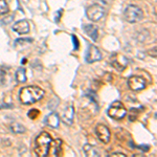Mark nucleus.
<instances>
[{
    "mask_svg": "<svg viewBox=\"0 0 157 157\" xmlns=\"http://www.w3.org/2000/svg\"><path fill=\"white\" fill-rule=\"evenodd\" d=\"M44 97V91L38 86L23 87L19 92V100L24 105H32Z\"/></svg>",
    "mask_w": 157,
    "mask_h": 157,
    "instance_id": "f257e3e1",
    "label": "nucleus"
},
{
    "mask_svg": "<svg viewBox=\"0 0 157 157\" xmlns=\"http://www.w3.org/2000/svg\"><path fill=\"white\" fill-rule=\"evenodd\" d=\"M52 136L47 132H42L37 136L35 139L34 151L37 156L44 157L47 156L49 153V146L52 143Z\"/></svg>",
    "mask_w": 157,
    "mask_h": 157,
    "instance_id": "f03ea898",
    "label": "nucleus"
},
{
    "mask_svg": "<svg viewBox=\"0 0 157 157\" xmlns=\"http://www.w3.org/2000/svg\"><path fill=\"white\" fill-rule=\"evenodd\" d=\"M124 16L129 23H137L144 18V12L137 6L130 4L124 11Z\"/></svg>",
    "mask_w": 157,
    "mask_h": 157,
    "instance_id": "7ed1b4c3",
    "label": "nucleus"
},
{
    "mask_svg": "<svg viewBox=\"0 0 157 157\" xmlns=\"http://www.w3.org/2000/svg\"><path fill=\"white\" fill-rule=\"evenodd\" d=\"M127 114V109L124 106L123 103H121L120 101H115L111 104V106L108 109V115L113 120H123Z\"/></svg>",
    "mask_w": 157,
    "mask_h": 157,
    "instance_id": "20e7f679",
    "label": "nucleus"
},
{
    "mask_svg": "<svg viewBox=\"0 0 157 157\" xmlns=\"http://www.w3.org/2000/svg\"><path fill=\"white\" fill-rule=\"evenodd\" d=\"M106 14V10L101 4H92L89 6L86 10V16L87 18L93 22H98L104 18Z\"/></svg>",
    "mask_w": 157,
    "mask_h": 157,
    "instance_id": "39448f33",
    "label": "nucleus"
},
{
    "mask_svg": "<svg viewBox=\"0 0 157 157\" xmlns=\"http://www.w3.org/2000/svg\"><path fill=\"white\" fill-rule=\"evenodd\" d=\"M128 86L132 91H140L145 89L146 80L140 75H132L128 78Z\"/></svg>",
    "mask_w": 157,
    "mask_h": 157,
    "instance_id": "423d86ee",
    "label": "nucleus"
},
{
    "mask_svg": "<svg viewBox=\"0 0 157 157\" xmlns=\"http://www.w3.org/2000/svg\"><path fill=\"white\" fill-rule=\"evenodd\" d=\"M110 62H111V65H112V66L114 67L115 69H117V70H120V71H121V70H124L126 67H127L129 61H128L127 58L125 57V56L115 54V55L111 56Z\"/></svg>",
    "mask_w": 157,
    "mask_h": 157,
    "instance_id": "0eeeda50",
    "label": "nucleus"
},
{
    "mask_svg": "<svg viewBox=\"0 0 157 157\" xmlns=\"http://www.w3.org/2000/svg\"><path fill=\"white\" fill-rule=\"evenodd\" d=\"M95 134H97L98 138L100 139V141H102L103 144H108L110 141L111 133L107 126L103 125V124H98L95 127Z\"/></svg>",
    "mask_w": 157,
    "mask_h": 157,
    "instance_id": "6e6552de",
    "label": "nucleus"
},
{
    "mask_svg": "<svg viewBox=\"0 0 157 157\" xmlns=\"http://www.w3.org/2000/svg\"><path fill=\"white\" fill-rule=\"evenodd\" d=\"M103 59V55L102 52L98 50V48L94 45H90L87 49V52H86V57L85 60L87 63H94L98 62V61H101Z\"/></svg>",
    "mask_w": 157,
    "mask_h": 157,
    "instance_id": "1a4fd4ad",
    "label": "nucleus"
},
{
    "mask_svg": "<svg viewBox=\"0 0 157 157\" xmlns=\"http://www.w3.org/2000/svg\"><path fill=\"white\" fill-rule=\"evenodd\" d=\"M12 29L19 35H24L29 32V23L27 20H19L12 26Z\"/></svg>",
    "mask_w": 157,
    "mask_h": 157,
    "instance_id": "9d476101",
    "label": "nucleus"
},
{
    "mask_svg": "<svg viewBox=\"0 0 157 157\" xmlns=\"http://www.w3.org/2000/svg\"><path fill=\"white\" fill-rule=\"evenodd\" d=\"M73 117H75V108L72 105H69L63 111L62 115H61V120L66 125H71L73 123Z\"/></svg>",
    "mask_w": 157,
    "mask_h": 157,
    "instance_id": "9b49d317",
    "label": "nucleus"
},
{
    "mask_svg": "<svg viewBox=\"0 0 157 157\" xmlns=\"http://www.w3.org/2000/svg\"><path fill=\"white\" fill-rule=\"evenodd\" d=\"M45 124L50 128H58L60 125V117L57 113L52 112L46 116L45 118Z\"/></svg>",
    "mask_w": 157,
    "mask_h": 157,
    "instance_id": "f8f14e48",
    "label": "nucleus"
},
{
    "mask_svg": "<svg viewBox=\"0 0 157 157\" xmlns=\"http://www.w3.org/2000/svg\"><path fill=\"white\" fill-rule=\"evenodd\" d=\"M84 30L86 34L89 36L93 41H97L98 37V29L92 24H87L84 26Z\"/></svg>",
    "mask_w": 157,
    "mask_h": 157,
    "instance_id": "ddd939ff",
    "label": "nucleus"
},
{
    "mask_svg": "<svg viewBox=\"0 0 157 157\" xmlns=\"http://www.w3.org/2000/svg\"><path fill=\"white\" fill-rule=\"evenodd\" d=\"M84 153L86 154V156H89V157L101 156L100 150H98L97 147H94L92 145H85L84 146Z\"/></svg>",
    "mask_w": 157,
    "mask_h": 157,
    "instance_id": "4468645a",
    "label": "nucleus"
},
{
    "mask_svg": "<svg viewBox=\"0 0 157 157\" xmlns=\"http://www.w3.org/2000/svg\"><path fill=\"white\" fill-rule=\"evenodd\" d=\"M61 146H62V140L59 138L55 139V140H52L50 143L49 148H52V154L54 156H58L61 152Z\"/></svg>",
    "mask_w": 157,
    "mask_h": 157,
    "instance_id": "2eb2a0df",
    "label": "nucleus"
},
{
    "mask_svg": "<svg viewBox=\"0 0 157 157\" xmlns=\"http://www.w3.org/2000/svg\"><path fill=\"white\" fill-rule=\"evenodd\" d=\"M10 128H11L12 132H14L16 134H23L25 133V131H26V128H25L23 125H21L20 123H17V121H13L11 124V126H10Z\"/></svg>",
    "mask_w": 157,
    "mask_h": 157,
    "instance_id": "dca6fc26",
    "label": "nucleus"
},
{
    "mask_svg": "<svg viewBox=\"0 0 157 157\" xmlns=\"http://www.w3.org/2000/svg\"><path fill=\"white\" fill-rule=\"evenodd\" d=\"M16 80L18 83H24L26 82V71L23 67H20L16 71Z\"/></svg>",
    "mask_w": 157,
    "mask_h": 157,
    "instance_id": "f3484780",
    "label": "nucleus"
},
{
    "mask_svg": "<svg viewBox=\"0 0 157 157\" xmlns=\"http://www.w3.org/2000/svg\"><path fill=\"white\" fill-rule=\"evenodd\" d=\"M10 7L7 6V0H0V15L7 14Z\"/></svg>",
    "mask_w": 157,
    "mask_h": 157,
    "instance_id": "a211bd4d",
    "label": "nucleus"
},
{
    "mask_svg": "<svg viewBox=\"0 0 157 157\" xmlns=\"http://www.w3.org/2000/svg\"><path fill=\"white\" fill-rule=\"evenodd\" d=\"M38 115H39V111L36 110V109H32V110H30L29 112V117L32 118V120L36 118Z\"/></svg>",
    "mask_w": 157,
    "mask_h": 157,
    "instance_id": "6ab92c4d",
    "label": "nucleus"
},
{
    "mask_svg": "<svg viewBox=\"0 0 157 157\" xmlns=\"http://www.w3.org/2000/svg\"><path fill=\"white\" fill-rule=\"evenodd\" d=\"M71 37H72V42H73V49L77 50V49H78V41L75 35H72Z\"/></svg>",
    "mask_w": 157,
    "mask_h": 157,
    "instance_id": "aec40b11",
    "label": "nucleus"
},
{
    "mask_svg": "<svg viewBox=\"0 0 157 157\" xmlns=\"http://www.w3.org/2000/svg\"><path fill=\"white\" fill-rule=\"evenodd\" d=\"M110 156H121V157H125L126 155L124 153H120V152H116V153H112Z\"/></svg>",
    "mask_w": 157,
    "mask_h": 157,
    "instance_id": "412c9836",
    "label": "nucleus"
}]
</instances>
